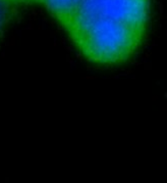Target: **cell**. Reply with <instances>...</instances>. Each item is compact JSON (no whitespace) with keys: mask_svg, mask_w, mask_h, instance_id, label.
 Returning a JSON list of instances; mask_svg holds the SVG:
<instances>
[{"mask_svg":"<svg viewBox=\"0 0 167 183\" xmlns=\"http://www.w3.org/2000/svg\"><path fill=\"white\" fill-rule=\"evenodd\" d=\"M149 14L150 0H81L75 18L105 19L146 33Z\"/></svg>","mask_w":167,"mask_h":183,"instance_id":"obj_1","label":"cell"},{"mask_svg":"<svg viewBox=\"0 0 167 183\" xmlns=\"http://www.w3.org/2000/svg\"><path fill=\"white\" fill-rule=\"evenodd\" d=\"M81 0H38L66 31L70 26Z\"/></svg>","mask_w":167,"mask_h":183,"instance_id":"obj_2","label":"cell"},{"mask_svg":"<svg viewBox=\"0 0 167 183\" xmlns=\"http://www.w3.org/2000/svg\"><path fill=\"white\" fill-rule=\"evenodd\" d=\"M19 6L11 0H0V40L17 14Z\"/></svg>","mask_w":167,"mask_h":183,"instance_id":"obj_3","label":"cell"},{"mask_svg":"<svg viewBox=\"0 0 167 183\" xmlns=\"http://www.w3.org/2000/svg\"><path fill=\"white\" fill-rule=\"evenodd\" d=\"M12 2H14L15 4H17L18 6L22 5H26V4H32V3H37L38 0H11Z\"/></svg>","mask_w":167,"mask_h":183,"instance_id":"obj_4","label":"cell"}]
</instances>
